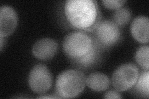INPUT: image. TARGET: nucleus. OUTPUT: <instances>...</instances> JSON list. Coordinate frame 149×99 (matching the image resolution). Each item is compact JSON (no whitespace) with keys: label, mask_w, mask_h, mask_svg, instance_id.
I'll return each mask as SVG.
<instances>
[{"label":"nucleus","mask_w":149,"mask_h":99,"mask_svg":"<svg viewBox=\"0 0 149 99\" xmlns=\"http://www.w3.org/2000/svg\"><path fill=\"white\" fill-rule=\"evenodd\" d=\"M64 14L69 24L82 32L95 31L101 19L95 0H68L64 5Z\"/></svg>","instance_id":"1"},{"label":"nucleus","mask_w":149,"mask_h":99,"mask_svg":"<svg viewBox=\"0 0 149 99\" xmlns=\"http://www.w3.org/2000/svg\"><path fill=\"white\" fill-rule=\"evenodd\" d=\"M86 86V77L77 69H67L58 75L56 80V92L60 97L71 98L81 93Z\"/></svg>","instance_id":"2"},{"label":"nucleus","mask_w":149,"mask_h":99,"mask_svg":"<svg viewBox=\"0 0 149 99\" xmlns=\"http://www.w3.org/2000/svg\"><path fill=\"white\" fill-rule=\"evenodd\" d=\"M93 38L82 31L69 33L64 38L63 49L72 60L80 58L86 55L91 49Z\"/></svg>","instance_id":"3"},{"label":"nucleus","mask_w":149,"mask_h":99,"mask_svg":"<svg viewBox=\"0 0 149 99\" xmlns=\"http://www.w3.org/2000/svg\"><path fill=\"white\" fill-rule=\"evenodd\" d=\"M138 68L133 63H125L116 69L112 76V84L118 91L123 92L132 88L139 77Z\"/></svg>","instance_id":"4"},{"label":"nucleus","mask_w":149,"mask_h":99,"mask_svg":"<svg viewBox=\"0 0 149 99\" xmlns=\"http://www.w3.org/2000/svg\"><path fill=\"white\" fill-rule=\"evenodd\" d=\"M52 76L49 69L43 64H38L32 68L28 76V84L31 90L38 94L49 91L52 86Z\"/></svg>","instance_id":"5"},{"label":"nucleus","mask_w":149,"mask_h":99,"mask_svg":"<svg viewBox=\"0 0 149 99\" xmlns=\"http://www.w3.org/2000/svg\"><path fill=\"white\" fill-rule=\"evenodd\" d=\"M96 39L104 46L113 45L119 40L121 32L119 27L113 21H101L95 29Z\"/></svg>","instance_id":"6"},{"label":"nucleus","mask_w":149,"mask_h":99,"mask_svg":"<svg viewBox=\"0 0 149 99\" xmlns=\"http://www.w3.org/2000/svg\"><path fill=\"white\" fill-rule=\"evenodd\" d=\"M17 24V15L12 7L4 5L0 8V37H6L15 31Z\"/></svg>","instance_id":"7"},{"label":"nucleus","mask_w":149,"mask_h":99,"mask_svg":"<svg viewBox=\"0 0 149 99\" xmlns=\"http://www.w3.org/2000/svg\"><path fill=\"white\" fill-rule=\"evenodd\" d=\"M58 51V44L54 39L44 38L37 41L32 47V54L41 60L52 58Z\"/></svg>","instance_id":"8"},{"label":"nucleus","mask_w":149,"mask_h":99,"mask_svg":"<svg viewBox=\"0 0 149 99\" xmlns=\"http://www.w3.org/2000/svg\"><path fill=\"white\" fill-rule=\"evenodd\" d=\"M148 17L139 16L133 20L130 26V31L134 38L142 44L148 42Z\"/></svg>","instance_id":"9"},{"label":"nucleus","mask_w":149,"mask_h":99,"mask_svg":"<svg viewBox=\"0 0 149 99\" xmlns=\"http://www.w3.org/2000/svg\"><path fill=\"white\" fill-rule=\"evenodd\" d=\"M102 46L96 39H93V44L89 51L82 57L72 60V61L81 68H89L99 61Z\"/></svg>","instance_id":"10"},{"label":"nucleus","mask_w":149,"mask_h":99,"mask_svg":"<svg viewBox=\"0 0 149 99\" xmlns=\"http://www.w3.org/2000/svg\"><path fill=\"white\" fill-rule=\"evenodd\" d=\"M86 84L93 91L101 92L108 89L110 80L106 74L96 72L90 74L86 78Z\"/></svg>","instance_id":"11"},{"label":"nucleus","mask_w":149,"mask_h":99,"mask_svg":"<svg viewBox=\"0 0 149 99\" xmlns=\"http://www.w3.org/2000/svg\"><path fill=\"white\" fill-rule=\"evenodd\" d=\"M136 89L143 96H149V72L148 70L142 72L139 74L137 81L136 83Z\"/></svg>","instance_id":"12"},{"label":"nucleus","mask_w":149,"mask_h":99,"mask_svg":"<svg viewBox=\"0 0 149 99\" xmlns=\"http://www.w3.org/2000/svg\"><path fill=\"white\" fill-rule=\"evenodd\" d=\"M132 17V13L128 8H120L113 15V22L119 27L126 25Z\"/></svg>","instance_id":"13"},{"label":"nucleus","mask_w":149,"mask_h":99,"mask_svg":"<svg viewBox=\"0 0 149 99\" xmlns=\"http://www.w3.org/2000/svg\"><path fill=\"white\" fill-rule=\"evenodd\" d=\"M148 53L149 47L148 45L141 46L136 53V60L137 63L146 70H148Z\"/></svg>","instance_id":"14"},{"label":"nucleus","mask_w":149,"mask_h":99,"mask_svg":"<svg viewBox=\"0 0 149 99\" xmlns=\"http://www.w3.org/2000/svg\"><path fill=\"white\" fill-rule=\"evenodd\" d=\"M126 1L122 0H102V3L103 5L108 9H117L120 8Z\"/></svg>","instance_id":"15"},{"label":"nucleus","mask_w":149,"mask_h":99,"mask_svg":"<svg viewBox=\"0 0 149 99\" xmlns=\"http://www.w3.org/2000/svg\"><path fill=\"white\" fill-rule=\"evenodd\" d=\"M104 98H122L120 94L116 91H109L105 93L104 96Z\"/></svg>","instance_id":"16"},{"label":"nucleus","mask_w":149,"mask_h":99,"mask_svg":"<svg viewBox=\"0 0 149 99\" xmlns=\"http://www.w3.org/2000/svg\"><path fill=\"white\" fill-rule=\"evenodd\" d=\"M58 98V97H55V96H39L37 97V98Z\"/></svg>","instance_id":"17"},{"label":"nucleus","mask_w":149,"mask_h":99,"mask_svg":"<svg viewBox=\"0 0 149 99\" xmlns=\"http://www.w3.org/2000/svg\"><path fill=\"white\" fill-rule=\"evenodd\" d=\"M4 37H1V38H0V48H1V51L3 49V45H4V39H3Z\"/></svg>","instance_id":"18"}]
</instances>
